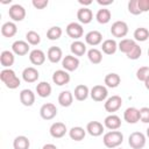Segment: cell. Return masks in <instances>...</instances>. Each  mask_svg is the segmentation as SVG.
I'll list each match as a JSON object with an SVG mask.
<instances>
[{
  "instance_id": "36",
  "label": "cell",
  "mask_w": 149,
  "mask_h": 149,
  "mask_svg": "<svg viewBox=\"0 0 149 149\" xmlns=\"http://www.w3.org/2000/svg\"><path fill=\"white\" fill-rule=\"evenodd\" d=\"M133 36H134V40L135 41H137V42H144V41H147L149 38V30L147 28H144V27H139V28L135 29Z\"/></svg>"
},
{
  "instance_id": "9",
  "label": "cell",
  "mask_w": 149,
  "mask_h": 149,
  "mask_svg": "<svg viewBox=\"0 0 149 149\" xmlns=\"http://www.w3.org/2000/svg\"><path fill=\"white\" fill-rule=\"evenodd\" d=\"M40 115L43 120H52L57 115V107L52 102H47L41 106Z\"/></svg>"
},
{
  "instance_id": "21",
  "label": "cell",
  "mask_w": 149,
  "mask_h": 149,
  "mask_svg": "<svg viewBox=\"0 0 149 149\" xmlns=\"http://www.w3.org/2000/svg\"><path fill=\"white\" fill-rule=\"evenodd\" d=\"M77 19L80 22V24H87L93 20V13L87 7H81L77 12Z\"/></svg>"
},
{
  "instance_id": "23",
  "label": "cell",
  "mask_w": 149,
  "mask_h": 149,
  "mask_svg": "<svg viewBox=\"0 0 149 149\" xmlns=\"http://www.w3.org/2000/svg\"><path fill=\"white\" fill-rule=\"evenodd\" d=\"M14 62H15V56H14L13 51L3 50L0 54V64L5 69H10V66L14 64Z\"/></svg>"
},
{
  "instance_id": "18",
  "label": "cell",
  "mask_w": 149,
  "mask_h": 149,
  "mask_svg": "<svg viewBox=\"0 0 149 149\" xmlns=\"http://www.w3.org/2000/svg\"><path fill=\"white\" fill-rule=\"evenodd\" d=\"M85 42L91 47L99 45L102 42V34L98 30H91L85 35Z\"/></svg>"
},
{
  "instance_id": "8",
  "label": "cell",
  "mask_w": 149,
  "mask_h": 149,
  "mask_svg": "<svg viewBox=\"0 0 149 149\" xmlns=\"http://www.w3.org/2000/svg\"><path fill=\"white\" fill-rule=\"evenodd\" d=\"M65 31L68 34L69 37L73 38L74 41H77L78 38H80L83 35H84V28L80 23L78 22H70L66 28H65Z\"/></svg>"
},
{
  "instance_id": "26",
  "label": "cell",
  "mask_w": 149,
  "mask_h": 149,
  "mask_svg": "<svg viewBox=\"0 0 149 149\" xmlns=\"http://www.w3.org/2000/svg\"><path fill=\"white\" fill-rule=\"evenodd\" d=\"M70 51L73 56L76 57H80V56H84L85 52H86V44L79 40L77 41H73L70 45Z\"/></svg>"
},
{
  "instance_id": "37",
  "label": "cell",
  "mask_w": 149,
  "mask_h": 149,
  "mask_svg": "<svg viewBox=\"0 0 149 149\" xmlns=\"http://www.w3.org/2000/svg\"><path fill=\"white\" fill-rule=\"evenodd\" d=\"M62 34H63V30H62L61 27H58V26H52V27H50V28L47 30V38L50 40V41H56V40L61 38Z\"/></svg>"
},
{
  "instance_id": "34",
  "label": "cell",
  "mask_w": 149,
  "mask_h": 149,
  "mask_svg": "<svg viewBox=\"0 0 149 149\" xmlns=\"http://www.w3.org/2000/svg\"><path fill=\"white\" fill-rule=\"evenodd\" d=\"M30 141L24 135H19L13 141V148L14 149H29Z\"/></svg>"
},
{
  "instance_id": "31",
  "label": "cell",
  "mask_w": 149,
  "mask_h": 149,
  "mask_svg": "<svg viewBox=\"0 0 149 149\" xmlns=\"http://www.w3.org/2000/svg\"><path fill=\"white\" fill-rule=\"evenodd\" d=\"M86 129H84L83 127H79V126H76V127H72L70 130H69V136L71 140L73 141H81L84 140L85 135H86Z\"/></svg>"
},
{
  "instance_id": "13",
  "label": "cell",
  "mask_w": 149,
  "mask_h": 149,
  "mask_svg": "<svg viewBox=\"0 0 149 149\" xmlns=\"http://www.w3.org/2000/svg\"><path fill=\"white\" fill-rule=\"evenodd\" d=\"M104 130H105V126L99 121H90L86 125V132L93 137H98L102 135Z\"/></svg>"
},
{
  "instance_id": "14",
  "label": "cell",
  "mask_w": 149,
  "mask_h": 149,
  "mask_svg": "<svg viewBox=\"0 0 149 149\" xmlns=\"http://www.w3.org/2000/svg\"><path fill=\"white\" fill-rule=\"evenodd\" d=\"M12 51L14 52V55L24 56L29 52V43L27 41L17 40L12 44Z\"/></svg>"
},
{
  "instance_id": "20",
  "label": "cell",
  "mask_w": 149,
  "mask_h": 149,
  "mask_svg": "<svg viewBox=\"0 0 149 149\" xmlns=\"http://www.w3.org/2000/svg\"><path fill=\"white\" fill-rule=\"evenodd\" d=\"M20 101L23 106H27V107H30L34 105L35 102V93L31 91V90H28V88H24L20 92Z\"/></svg>"
},
{
  "instance_id": "38",
  "label": "cell",
  "mask_w": 149,
  "mask_h": 149,
  "mask_svg": "<svg viewBox=\"0 0 149 149\" xmlns=\"http://www.w3.org/2000/svg\"><path fill=\"white\" fill-rule=\"evenodd\" d=\"M26 41H27L30 45H37V44H40V42H41V36H40V34H38L37 31H35V30H29V31H27V34H26Z\"/></svg>"
},
{
  "instance_id": "33",
  "label": "cell",
  "mask_w": 149,
  "mask_h": 149,
  "mask_svg": "<svg viewBox=\"0 0 149 149\" xmlns=\"http://www.w3.org/2000/svg\"><path fill=\"white\" fill-rule=\"evenodd\" d=\"M136 44V41L135 40H132V38H122L119 43H118V49L123 52V54H128Z\"/></svg>"
},
{
  "instance_id": "4",
  "label": "cell",
  "mask_w": 149,
  "mask_h": 149,
  "mask_svg": "<svg viewBox=\"0 0 149 149\" xmlns=\"http://www.w3.org/2000/svg\"><path fill=\"white\" fill-rule=\"evenodd\" d=\"M90 97L94 100V101H106L107 97H108V91L107 87L104 85H94L91 90H90Z\"/></svg>"
},
{
  "instance_id": "40",
  "label": "cell",
  "mask_w": 149,
  "mask_h": 149,
  "mask_svg": "<svg viewBox=\"0 0 149 149\" xmlns=\"http://www.w3.org/2000/svg\"><path fill=\"white\" fill-rule=\"evenodd\" d=\"M141 55H142V49H141V47L136 43L135 44V47L126 55L129 59H133V61H136V59H139L140 57H141Z\"/></svg>"
},
{
  "instance_id": "7",
  "label": "cell",
  "mask_w": 149,
  "mask_h": 149,
  "mask_svg": "<svg viewBox=\"0 0 149 149\" xmlns=\"http://www.w3.org/2000/svg\"><path fill=\"white\" fill-rule=\"evenodd\" d=\"M128 24L125 21H115L112 27H111V34L116 37V38H121L125 37L128 34Z\"/></svg>"
},
{
  "instance_id": "27",
  "label": "cell",
  "mask_w": 149,
  "mask_h": 149,
  "mask_svg": "<svg viewBox=\"0 0 149 149\" xmlns=\"http://www.w3.org/2000/svg\"><path fill=\"white\" fill-rule=\"evenodd\" d=\"M104 83H105V86L106 87H109V88H115L120 85L121 83V78L118 73L115 72H111V73H107L105 76V79H104Z\"/></svg>"
},
{
  "instance_id": "10",
  "label": "cell",
  "mask_w": 149,
  "mask_h": 149,
  "mask_svg": "<svg viewBox=\"0 0 149 149\" xmlns=\"http://www.w3.org/2000/svg\"><path fill=\"white\" fill-rule=\"evenodd\" d=\"M62 66L68 72L76 71L79 66V58L73 55H66L62 59Z\"/></svg>"
},
{
  "instance_id": "30",
  "label": "cell",
  "mask_w": 149,
  "mask_h": 149,
  "mask_svg": "<svg viewBox=\"0 0 149 149\" xmlns=\"http://www.w3.org/2000/svg\"><path fill=\"white\" fill-rule=\"evenodd\" d=\"M73 102V93L70 91H62L58 95V104L62 107H70Z\"/></svg>"
},
{
  "instance_id": "16",
  "label": "cell",
  "mask_w": 149,
  "mask_h": 149,
  "mask_svg": "<svg viewBox=\"0 0 149 149\" xmlns=\"http://www.w3.org/2000/svg\"><path fill=\"white\" fill-rule=\"evenodd\" d=\"M104 126L109 130H118L121 127V119L116 114H109L105 118Z\"/></svg>"
},
{
  "instance_id": "46",
  "label": "cell",
  "mask_w": 149,
  "mask_h": 149,
  "mask_svg": "<svg viewBox=\"0 0 149 149\" xmlns=\"http://www.w3.org/2000/svg\"><path fill=\"white\" fill-rule=\"evenodd\" d=\"M42 149H58V148L55 144H52V143H47V144H44L42 147Z\"/></svg>"
},
{
  "instance_id": "43",
  "label": "cell",
  "mask_w": 149,
  "mask_h": 149,
  "mask_svg": "<svg viewBox=\"0 0 149 149\" xmlns=\"http://www.w3.org/2000/svg\"><path fill=\"white\" fill-rule=\"evenodd\" d=\"M49 1L48 0H33L31 5L36 8V9H44L48 6Z\"/></svg>"
},
{
  "instance_id": "15",
  "label": "cell",
  "mask_w": 149,
  "mask_h": 149,
  "mask_svg": "<svg viewBox=\"0 0 149 149\" xmlns=\"http://www.w3.org/2000/svg\"><path fill=\"white\" fill-rule=\"evenodd\" d=\"M123 120L128 123H136L140 121V109L136 107H128L123 112Z\"/></svg>"
},
{
  "instance_id": "22",
  "label": "cell",
  "mask_w": 149,
  "mask_h": 149,
  "mask_svg": "<svg viewBox=\"0 0 149 149\" xmlns=\"http://www.w3.org/2000/svg\"><path fill=\"white\" fill-rule=\"evenodd\" d=\"M45 54L41 49H34L29 52V61L34 65H42L45 62Z\"/></svg>"
},
{
  "instance_id": "6",
  "label": "cell",
  "mask_w": 149,
  "mask_h": 149,
  "mask_svg": "<svg viewBox=\"0 0 149 149\" xmlns=\"http://www.w3.org/2000/svg\"><path fill=\"white\" fill-rule=\"evenodd\" d=\"M8 15L13 20V22H20V21H23V19L26 17V9L23 6L15 3L9 7Z\"/></svg>"
},
{
  "instance_id": "49",
  "label": "cell",
  "mask_w": 149,
  "mask_h": 149,
  "mask_svg": "<svg viewBox=\"0 0 149 149\" xmlns=\"http://www.w3.org/2000/svg\"><path fill=\"white\" fill-rule=\"evenodd\" d=\"M146 135H147V137L149 139V127L147 128V132H146Z\"/></svg>"
},
{
  "instance_id": "1",
  "label": "cell",
  "mask_w": 149,
  "mask_h": 149,
  "mask_svg": "<svg viewBox=\"0 0 149 149\" xmlns=\"http://www.w3.org/2000/svg\"><path fill=\"white\" fill-rule=\"evenodd\" d=\"M0 79L9 90H15L21 85L20 78L16 76L15 71L12 69H3L0 72Z\"/></svg>"
},
{
  "instance_id": "11",
  "label": "cell",
  "mask_w": 149,
  "mask_h": 149,
  "mask_svg": "<svg viewBox=\"0 0 149 149\" xmlns=\"http://www.w3.org/2000/svg\"><path fill=\"white\" fill-rule=\"evenodd\" d=\"M71 77L69 74L68 71H65L64 69L62 70H56L54 73H52V81L54 84H56L57 86H63V85H66L69 84Z\"/></svg>"
},
{
  "instance_id": "45",
  "label": "cell",
  "mask_w": 149,
  "mask_h": 149,
  "mask_svg": "<svg viewBox=\"0 0 149 149\" xmlns=\"http://www.w3.org/2000/svg\"><path fill=\"white\" fill-rule=\"evenodd\" d=\"M97 2L100 6H108V5H112L113 3V0H97Z\"/></svg>"
},
{
  "instance_id": "50",
  "label": "cell",
  "mask_w": 149,
  "mask_h": 149,
  "mask_svg": "<svg viewBox=\"0 0 149 149\" xmlns=\"http://www.w3.org/2000/svg\"><path fill=\"white\" fill-rule=\"evenodd\" d=\"M148 57H149V49H148Z\"/></svg>"
},
{
  "instance_id": "19",
  "label": "cell",
  "mask_w": 149,
  "mask_h": 149,
  "mask_svg": "<svg viewBox=\"0 0 149 149\" xmlns=\"http://www.w3.org/2000/svg\"><path fill=\"white\" fill-rule=\"evenodd\" d=\"M47 58L50 63H58L63 59V51L59 47H50L47 51Z\"/></svg>"
},
{
  "instance_id": "25",
  "label": "cell",
  "mask_w": 149,
  "mask_h": 149,
  "mask_svg": "<svg viewBox=\"0 0 149 149\" xmlns=\"http://www.w3.org/2000/svg\"><path fill=\"white\" fill-rule=\"evenodd\" d=\"M90 95V88L84 85V84H79L74 87V92H73V97L76 100L78 101H84L88 98Z\"/></svg>"
},
{
  "instance_id": "24",
  "label": "cell",
  "mask_w": 149,
  "mask_h": 149,
  "mask_svg": "<svg viewBox=\"0 0 149 149\" xmlns=\"http://www.w3.org/2000/svg\"><path fill=\"white\" fill-rule=\"evenodd\" d=\"M17 33V27L15 24V22L13 21H8V22H5L2 26H1V35L3 37H13L15 36Z\"/></svg>"
},
{
  "instance_id": "28",
  "label": "cell",
  "mask_w": 149,
  "mask_h": 149,
  "mask_svg": "<svg viewBox=\"0 0 149 149\" xmlns=\"http://www.w3.org/2000/svg\"><path fill=\"white\" fill-rule=\"evenodd\" d=\"M101 50L106 55H113V54H115L116 50H118V43H116V41L113 40V38L105 40L101 43Z\"/></svg>"
},
{
  "instance_id": "44",
  "label": "cell",
  "mask_w": 149,
  "mask_h": 149,
  "mask_svg": "<svg viewBox=\"0 0 149 149\" xmlns=\"http://www.w3.org/2000/svg\"><path fill=\"white\" fill-rule=\"evenodd\" d=\"M137 5L141 13H146L149 10V0H137Z\"/></svg>"
},
{
  "instance_id": "42",
  "label": "cell",
  "mask_w": 149,
  "mask_h": 149,
  "mask_svg": "<svg viewBox=\"0 0 149 149\" xmlns=\"http://www.w3.org/2000/svg\"><path fill=\"white\" fill-rule=\"evenodd\" d=\"M140 121L143 123H149V107L140 108Z\"/></svg>"
},
{
  "instance_id": "51",
  "label": "cell",
  "mask_w": 149,
  "mask_h": 149,
  "mask_svg": "<svg viewBox=\"0 0 149 149\" xmlns=\"http://www.w3.org/2000/svg\"><path fill=\"white\" fill-rule=\"evenodd\" d=\"M115 149H121V148H115Z\"/></svg>"
},
{
  "instance_id": "12",
  "label": "cell",
  "mask_w": 149,
  "mask_h": 149,
  "mask_svg": "<svg viewBox=\"0 0 149 149\" xmlns=\"http://www.w3.org/2000/svg\"><path fill=\"white\" fill-rule=\"evenodd\" d=\"M49 133L54 139H62L68 133V128L63 122H54L49 128Z\"/></svg>"
},
{
  "instance_id": "32",
  "label": "cell",
  "mask_w": 149,
  "mask_h": 149,
  "mask_svg": "<svg viewBox=\"0 0 149 149\" xmlns=\"http://www.w3.org/2000/svg\"><path fill=\"white\" fill-rule=\"evenodd\" d=\"M95 19H97V21L100 23V24H106V23H108L109 21H111V19H112V14H111V10L109 9H107V8H100L98 12H97V14H95Z\"/></svg>"
},
{
  "instance_id": "47",
  "label": "cell",
  "mask_w": 149,
  "mask_h": 149,
  "mask_svg": "<svg viewBox=\"0 0 149 149\" xmlns=\"http://www.w3.org/2000/svg\"><path fill=\"white\" fill-rule=\"evenodd\" d=\"M78 2H79L80 5H83L84 7H85V6H88V5H91V3H92V1H91V0H88V1H83V0H79Z\"/></svg>"
},
{
  "instance_id": "41",
  "label": "cell",
  "mask_w": 149,
  "mask_h": 149,
  "mask_svg": "<svg viewBox=\"0 0 149 149\" xmlns=\"http://www.w3.org/2000/svg\"><path fill=\"white\" fill-rule=\"evenodd\" d=\"M128 12L133 15H140L141 14V10H140L139 5H137V0H130L128 2Z\"/></svg>"
},
{
  "instance_id": "17",
  "label": "cell",
  "mask_w": 149,
  "mask_h": 149,
  "mask_svg": "<svg viewBox=\"0 0 149 149\" xmlns=\"http://www.w3.org/2000/svg\"><path fill=\"white\" fill-rule=\"evenodd\" d=\"M40 78V72L34 66H27L22 71V79L26 83H35Z\"/></svg>"
},
{
  "instance_id": "35",
  "label": "cell",
  "mask_w": 149,
  "mask_h": 149,
  "mask_svg": "<svg viewBox=\"0 0 149 149\" xmlns=\"http://www.w3.org/2000/svg\"><path fill=\"white\" fill-rule=\"evenodd\" d=\"M87 58L92 64H100L102 62V52L97 48H92L87 51Z\"/></svg>"
},
{
  "instance_id": "5",
  "label": "cell",
  "mask_w": 149,
  "mask_h": 149,
  "mask_svg": "<svg viewBox=\"0 0 149 149\" xmlns=\"http://www.w3.org/2000/svg\"><path fill=\"white\" fill-rule=\"evenodd\" d=\"M122 106V99L120 95H112L109 98L106 99V101L104 102V107L106 109V112L113 114L114 112L119 111Z\"/></svg>"
},
{
  "instance_id": "48",
  "label": "cell",
  "mask_w": 149,
  "mask_h": 149,
  "mask_svg": "<svg viewBox=\"0 0 149 149\" xmlns=\"http://www.w3.org/2000/svg\"><path fill=\"white\" fill-rule=\"evenodd\" d=\"M144 86H146V88L149 91V78H148V79L144 81Z\"/></svg>"
},
{
  "instance_id": "39",
  "label": "cell",
  "mask_w": 149,
  "mask_h": 149,
  "mask_svg": "<svg viewBox=\"0 0 149 149\" xmlns=\"http://www.w3.org/2000/svg\"><path fill=\"white\" fill-rule=\"evenodd\" d=\"M136 78L140 81H146L149 78V66H141L136 71Z\"/></svg>"
},
{
  "instance_id": "29",
  "label": "cell",
  "mask_w": 149,
  "mask_h": 149,
  "mask_svg": "<svg viewBox=\"0 0 149 149\" xmlns=\"http://www.w3.org/2000/svg\"><path fill=\"white\" fill-rule=\"evenodd\" d=\"M52 87L48 81H40L36 85V93L41 98H48L51 94Z\"/></svg>"
},
{
  "instance_id": "2",
  "label": "cell",
  "mask_w": 149,
  "mask_h": 149,
  "mask_svg": "<svg viewBox=\"0 0 149 149\" xmlns=\"http://www.w3.org/2000/svg\"><path fill=\"white\" fill-rule=\"evenodd\" d=\"M102 142L106 148L115 149L123 142V134L120 130H109L104 134Z\"/></svg>"
},
{
  "instance_id": "3",
  "label": "cell",
  "mask_w": 149,
  "mask_h": 149,
  "mask_svg": "<svg viewBox=\"0 0 149 149\" xmlns=\"http://www.w3.org/2000/svg\"><path fill=\"white\" fill-rule=\"evenodd\" d=\"M146 135L141 132H133L128 137V144L133 149H142L146 146Z\"/></svg>"
}]
</instances>
